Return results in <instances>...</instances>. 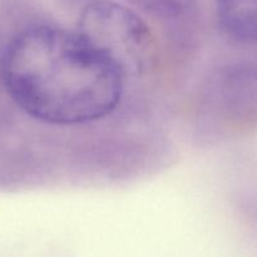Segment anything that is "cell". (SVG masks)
<instances>
[{
	"instance_id": "6da1fadb",
	"label": "cell",
	"mask_w": 257,
	"mask_h": 257,
	"mask_svg": "<svg viewBox=\"0 0 257 257\" xmlns=\"http://www.w3.org/2000/svg\"><path fill=\"white\" fill-rule=\"evenodd\" d=\"M0 77L13 102L38 122L75 127L112 114L125 74L78 30L34 24L5 47Z\"/></svg>"
},
{
	"instance_id": "3957f363",
	"label": "cell",
	"mask_w": 257,
	"mask_h": 257,
	"mask_svg": "<svg viewBox=\"0 0 257 257\" xmlns=\"http://www.w3.org/2000/svg\"><path fill=\"white\" fill-rule=\"evenodd\" d=\"M223 34L240 44L257 43V0H215Z\"/></svg>"
},
{
	"instance_id": "7a4b0ae2",
	"label": "cell",
	"mask_w": 257,
	"mask_h": 257,
	"mask_svg": "<svg viewBox=\"0 0 257 257\" xmlns=\"http://www.w3.org/2000/svg\"><path fill=\"white\" fill-rule=\"evenodd\" d=\"M78 32L109 57L127 77L150 70L157 58V42L150 27L130 8L108 0L85 7Z\"/></svg>"
}]
</instances>
